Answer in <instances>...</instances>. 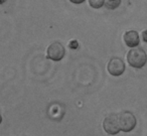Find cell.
<instances>
[{
    "mask_svg": "<svg viewBox=\"0 0 147 136\" xmlns=\"http://www.w3.org/2000/svg\"><path fill=\"white\" fill-rule=\"evenodd\" d=\"M105 0H89V4L91 7L95 9L101 8L102 6H104Z\"/></svg>",
    "mask_w": 147,
    "mask_h": 136,
    "instance_id": "8",
    "label": "cell"
},
{
    "mask_svg": "<svg viewBox=\"0 0 147 136\" xmlns=\"http://www.w3.org/2000/svg\"><path fill=\"white\" fill-rule=\"evenodd\" d=\"M5 2V0H0V4H2V3Z\"/></svg>",
    "mask_w": 147,
    "mask_h": 136,
    "instance_id": "12",
    "label": "cell"
},
{
    "mask_svg": "<svg viewBox=\"0 0 147 136\" xmlns=\"http://www.w3.org/2000/svg\"><path fill=\"white\" fill-rule=\"evenodd\" d=\"M142 39L145 43H147V29H145V30L142 31Z\"/></svg>",
    "mask_w": 147,
    "mask_h": 136,
    "instance_id": "10",
    "label": "cell"
},
{
    "mask_svg": "<svg viewBox=\"0 0 147 136\" xmlns=\"http://www.w3.org/2000/svg\"><path fill=\"white\" fill-rule=\"evenodd\" d=\"M1 122H2V117H1V114H0V124H1Z\"/></svg>",
    "mask_w": 147,
    "mask_h": 136,
    "instance_id": "13",
    "label": "cell"
},
{
    "mask_svg": "<svg viewBox=\"0 0 147 136\" xmlns=\"http://www.w3.org/2000/svg\"><path fill=\"white\" fill-rule=\"evenodd\" d=\"M71 3H75V4H80V3H83L85 0H69Z\"/></svg>",
    "mask_w": 147,
    "mask_h": 136,
    "instance_id": "11",
    "label": "cell"
},
{
    "mask_svg": "<svg viewBox=\"0 0 147 136\" xmlns=\"http://www.w3.org/2000/svg\"><path fill=\"white\" fill-rule=\"evenodd\" d=\"M123 39H124L126 45L129 47H136L139 45V43H140V41H139V35L135 30H127L124 33Z\"/></svg>",
    "mask_w": 147,
    "mask_h": 136,
    "instance_id": "6",
    "label": "cell"
},
{
    "mask_svg": "<svg viewBox=\"0 0 147 136\" xmlns=\"http://www.w3.org/2000/svg\"><path fill=\"white\" fill-rule=\"evenodd\" d=\"M65 55V49L63 45L59 41H55L51 43L47 49V59H51L53 61H61Z\"/></svg>",
    "mask_w": 147,
    "mask_h": 136,
    "instance_id": "3",
    "label": "cell"
},
{
    "mask_svg": "<svg viewBox=\"0 0 147 136\" xmlns=\"http://www.w3.org/2000/svg\"><path fill=\"white\" fill-rule=\"evenodd\" d=\"M120 3L121 0H105L104 5L106 6L107 9L113 10V9H116L120 5Z\"/></svg>",
    "mask_w": 147,
    "mask_h": 136,
    "instance_id": "7",
    "label": "cell"
},
{
    "mask_svg": "<svg viewBox=\"0 0 147 136\" xmlns=\"http://www.w3.org/2000/svg\"><path fill=\"white\" fill-rule=\"evenodd\" d=\"M117 115H118L120 130L124 132H130L131 130L134 129V127L136 126V118L131 112L123 111L121 113L117 114Z\"/></svg>",
    "mask_w": 147,
    "mask_h": 136,
    "instance_id": "2",
    "label": "cell"
},
{
    "mask_svg": "<svg viewBox=\"0 0 147 136\" xmlns=\"http://www.w3.org/2000/svg\"><path fill=\"white\" fill-rule=\"evenodd\" d=\"M104 130L110 135H115L121 131L118 122V115L117 114H110L104 119L103 122Z\"/></svg>",
    "mask_w": 147,
    "mask_h": 136,
    "instance_id": "4",
    "label": "cell"
},
{
    "mask_svg": "<svg viewBox=\"0 0 147 136\" xmlns=\"http://www.w3.org/2000/svg\"><path fill=\"white\" fill-rule=\"evenodd\" d=\"M69 47L71 49H77L79 47V43L77 39H71L69 43Z\"/></svg>",
    "mask_w": 147,
    "mask_h": 136,
    "instance_id": "9",
    "label": "cell"
},
{
    "mask_svg": "<svg viewBox=\"0 0 147 136\" xmlns=\"http://www.w3.org/2000/svg\"><path fill=\"white\" fill-rule=\"evenodd\" d=\"M127 62L131 67L140 69L146 64L147 55L144 51V49L133 47L127 53Z\"/></svg>",
    "mask_w": 147,
    "mask_h": 136,
    "instance_id": "1",
    "label": "cell"
},
{
    "mask_svg": "<svg viewBox=\"0 0 147 136\" xmlns=\"http://www.w3.org/2000/svg\"><path fill=\"white\" fill-rule=\"evenodd\" d=\"M108 72L112 76H120L125 71V64L120 58H112L108 63Z\"/></svg>",
    "mask_w": 147,
    "mask_h": 136,
    "instance_id": "5",
    "label": "cell"
}]
</instances>
